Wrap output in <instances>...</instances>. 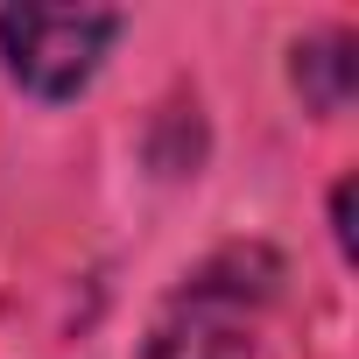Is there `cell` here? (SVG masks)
<instances>
[{
    "label": "cell",
    "instance_id": "1",
    "mask_svg": "<svg viewBox=\"0 0 359 359\" xmlns=\"http://www.w3.org/2000/svg\"><path fill=\"white\" fill-rule=\"evenodd\" d=\"M275 289H282V261L268 247L212 254L162 303V317L141 338V359H254Z\"/></svg>",
    "mask_w": 359,
    "mask_h": 359
},
{
    "label": "cell",
    "instance_id": "3",
    "mask_svg": "<svg viewBox=\"0 0 359 359\" xmlns=\"http://www.w3.org/2000/svg\"><path fill=\"white\" fill-rule=\"evenodd\" d=\"M296 92L317 106V113H345L352 99V36H324V43H303L296 64H289Z\"/></svg>",
    "mask_w": 359,
    "mask_h": 359
},
{
    "label": "cell",
    "instance_id": "4",
    "mask_svg": "<svg viewBox=\"0 0 359 359\" xmlns=\"http://www.w3.org/2000/svg\"><path fill=\"white\" fill-rule=\"evenodd\" d=\"M331 233H338V254L352 261V176L331 191Z\"/></svg>",
    "mask_w": 359,
    "mask_h": 359
},
{
    "label": "cell",
    "instance_id": "2",
    "mask_svg": "<svg viewBox=\"0 0 359 359\" xmlns=\"http://www.w3.org/2000/svg\"><path fill=\"white\" fill-rule=\"evenodd\" d=\"M120 29V15L92 8H0V64L36 99H78Z\"/></svg>",
    "mask_w": 359,
    "mask_h": 359
}]
</instances>
